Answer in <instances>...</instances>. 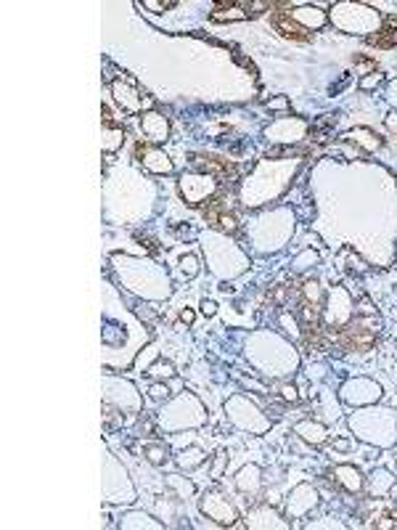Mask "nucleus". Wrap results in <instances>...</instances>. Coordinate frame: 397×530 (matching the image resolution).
<instances>
[{
	"instance_id": "nucleus-1",
	"label": "nucleus",
	"mask_w": 397,
	"mask_h": 530,
	"mask_svg": "<svg viewBox=\"0 0 397 530\" xmlns=\"http://www.w3.org/2000/svg\"><path fill=\"white\" fill-rule=\"evenodd\" d=\"M339 342H342L344 350H358V353H366L371 350L373 342H376V329L371 321H360L355 318L352 324H347L342 334H339Z\"/></svg>"
},
{
	"instance_id": "nucleus-2",
	"label": "nucleus",
	"mask_w": 397,
	"mask_h": 530,
	"mask_svg": "<svg viewBox=\"0 0 397 530\" xmlns=\"http://www.w3.org/2000/svg\"><path fill=\"white\" fill-rule=\"evenodd\" d=\"M193 165L201 167L204 172H210V175H214L217 180H222V183H225L228 178L236 180V165L228 162V159H217V157H193Z\"/></svg>"
},
{
	"instance_id": "nucleus-3",
	"label": "nucleus",
	"mask_w": 397,
	"mask_h": 530,
	"mask_svg": "<svg viewBox=\"0 0 397 530\" xmlns=\"http://www.w3.org/2000/svg\"><path fill=\"white\" fill-rule=\"evenodd\" d=\"M273 27L275 32H281L286 40H297V43H307L310 40V32L305 27H299L297 22H291V13H281L278 11L273 16Z\"/></svg>"
},
{
	"instance_id": "nucleus-4",
	"label": "nucleus",
	"mask_w": 397,
	"mask_h": 530,
	"mask_svg": "<svg viewBox=\"0 0 397 530\" xmlns=\"http://www.w3.org/2000/svg\"><path fill=\"white\" fill-rule=\"evenodd\" d=\"M397 40V34L389 30V27H384V30H379L376 34H368V43L376 45V48H392Z\"/></svg>"
},
{
	"instance_id": "nucleus-5",
	"label": "nucleus",
	"mask_w": 397,
	"mask_h": 530,
	"mask_svg": "<svg viewBox=\"0 0 397 530\" xmlns=\"http://www.w3.org/2000/svg\"><path fill=\"white\" fill-rule=\"evenodd\" d=\"M278 393H281V398H283V400H291V403H294L297 398H299L294 385H281V387H278Z\"/></svg>"
},
{
	"instance_id": "nucleus-6",
	"label": "nucleus",
	"mask_w": 397,
	"mask_h": 530,
	"mask_svg": "<svg viewBox=\"0 0 397 530\" xmlns=\"http://www.w3.org/2000/svg\"><path fill=\"white\" fill-rule=\"evenodd\" d=\"M146 453H149V462H154V464H162L164 459H167V451L164 448H146Z\"/></svg>"
},
{
	"instance_id": "nucleus-7",
	"label": "nucleus",
	"mask_w": 397,
	"mask_h": 530,
	"mask_svg": "<svg viewBox=\"0 0 397 530\" xmlns=\"http://www.w3.org/2000/svg\"><path fill=\"white\" fill-rule=\"evenodd\" d=\"M149 374L151 376H172V366L170 364H156V366H151Z\"/></svg>"
},
{
	"instance_id": "nucleus-8",
	"label": "nucleus",
	"mask_w": 397,
	"mask_h": 530,
	"mask_svg": "<svg viewBox=\"0 0 397 530\" xmlns=\"http://www.w3.org/2000/svg\"><path fill=\"white\" fill-rule=\"evenodd\" d=\"M379 82H381V74H376V77L363 80V88H373V85H379Z\"/></svg>"
},
{
	"instance_id": "nucleus-9",
	"label": "nucleus",
	"mask_w": 397,
	"mask_h": 530,
	"mask_svg": "<svg viewBox=\"0 0 397 530\" xmlns=\"http://www.w3.org/2000/svg\"><path fill=\"white\" fill-rule=\"evenodd\" d=\"M151 395H154V398H162V395H167V387H162V385L151 387Z\"/></svg>"
},
{
	"instance_id": "nucleus-10",
	"label": "nucleus",
	"mask_w": 397,
	"mask_h": 530,
	"mask_svg": "<svg viewBox=\"0 0 397 530\" xmlns=\"http://www.w3.org/2000/svg\"><path fill=\"white\" fill-rule=\"evenodd\" d=\"M387 125H389V130L397 132V114H389V117H387Z\"/></svg>"
},
{
	"instance_id": "nucleus-11",
	"label": "nucleus",
	"mask_w": 397,
	"mask_h": 530,
	"mask_svg": "<svg viewBox=\"0 0 397 530\" xmlns=\"http://www.w3.org/2000/svg\"><path fill=\"white\" fill-rule=\"evenodd\" d=\"M180 321H185V324H191V321H193V313H191V310H183V313H180Z\"/></svg>"
},
{
	"instance_id": "nucleus-12",
	"label": "nucleus",
	"mask_w": 397,
	"mask_h": 530,
	"mask_svg": "<svg viewBox=\"0 0 397 530\" xmlns=\"http://www.w3.org/2000/svg\"><path fill=\"white\" fill-rule=\"evenodd\" d=\"M201 310H204L207 316H212V313H214V302H204V305H201Z\"/></svg>"
},
{
	"instance_id": "nucleus-13",
	"label": "nucleus",
	"mask_w": 397,
	"mask_h": 530,
	"mask_svg": "<svg viewBox=\"0 0 397 530\" xmlns=\"http://www.w3.org/2000/svg\"><path fill=\"white\" fill-rule=\"evenodd\" d=\"M270 106H273V109H281V106H286V101H283V99H278V101H273V103H270Z\"/></svg>"
}]
</instances>
